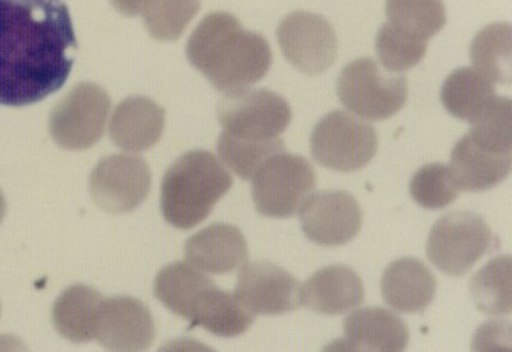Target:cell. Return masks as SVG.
<instances>
[{"instance_id":"6da1fadb","label":"cell","mask_w":512,"mask_h":352,"mask_svg":"<svg viewBox=\"0 0 512 352\" xmlns=\"http://www.w3.org/2000/svg\"><path fill=\"white\" fill-rule=\"evenodd\" d=\"M76 50L64 0H0V105L25 107L56 93Z\"/></svg>"},{"instance_id":"7a4b0ae2","label":"cell","mask_w":512,"mask_h":352,"mask_svg":"<svg viewBox=\"0 0 512 352\" xmlns=\"http://www.w3.org/2000/svg\"><path fill=\"white\" fill-rule=\"evenodd\" d=\"M187 57L214 88L232 93L248 89L267 75L272 49L262 35L245 29L230 13H212L187 44Z\"/></svg>"},{"instance_id":"3957f363","label":"cell","mask_w":512,"mask_h":352,"mask_svg":"<svg viewBox=\"0 0 512 352\" xmlns=\"http://www.w3.org/2000/svg\"><path fill=\"white\" fill-rule=\"evenodd\" d=\"M232 187V177L213 154L196 150L177 160L164 176L160 205L168 223L198 226Z\"/></svg>"},{"instance_id":"277c9868","label":"cell","mask_w":512,"mask_h":352,"mask_svg":"<svg viewBox=\"0 0 512 352\" xmlns=\"http://www.w3.org/2000/svg\"><path fill=\"white\" fill-rule=\"evenodd\" d=\"M337 95L347 111L361 120L384 121L404 108L408 80L373 58H360L342 70Z\"/></svg>"},{"instance_id":"5b68a950","label":"cell","mask_w":512,"mask_h":352,"mask_svg":"<svg viewBox=\"0 0 512 352\" xmlns=\"http://www.w3.org/2000/svg\"><path fill=\"white\" fill-rule=\"evenodd\" d=\"M251 181L256 210L264 217L280 219L300 213L317 184L312 164L285 150L269 158Z\"/></svg>"},{"instance_id":"8992f818","label":"cell","mask_w":512,"mask_h":352,"mask_svg":"<svg viewBox=\"0 0 512 352\" xmlns=\"http://www.w3.org/2000/svg\"><path fill=\"white\" fill-rule=\"evenodd\" d=\"M495 245L488 223L472 212L447 214L434 224L427 255L434 267L451 277L465 276Z\"/></svg>"},{"instance_id":"52a82bcc","label":"cell","mask_w":512,"mask_h":352,"mask_svg":"<svg viewBox=\"0 0 512 352\" xmlns=\"http://www.w3.org/2000/svg\"><path fill=\"white\" fill-rule=\"evenodd\" d=\"M310 148L320 166L337 172L359 171L377 153V131L352 113L335 111L314 127Z\"/></svg>"},{"instance_id":"ba28073f","label":"cell","mask_w":512,"mask_h":352,"mask_svg":"<svg viewBox=\"0 0 512 352\" xmlns=\"http://www.w3.org/2000/svg\"><path fill=\"white\" fill-rule=\"evenodd\" d=\"M292 120L290 104L267 89H242L227 93L219 105L223 132L248 141L278 139Z\"/></svg>"},{"instance_id":"9c48e42d","label":"cell","mask_w":512,"mask_h":352,"mask_svg":"<svg viewBox=\"0 0 512 352\" xmlns=\"http://www.w3.org/2000/svg\"><path fill=\"white\" fill-rule=\"evenodd\" d=\"M111 113V98L95 84L76 85L53 108L49 131L67 150H85L98 143Z\"/></svg>"},{"instance_id":"30bf717a","label":"cell","mask_w":512,"mask_h":352,"mask_svg":"<svg viewBox=\"0 0 512 352\" xmlns=\"http://www.w3.org/2000/svg\"><path fill=\"white\" fill-rule=\"evenodd\" d=\"M277 39L287 61L306 75H319L336 61V32L317 13H290L278 26Z\"/></svg>"},{"instance_id":"8fae6325","label":"cell","mask_w":512,"mask_h":352,"mask_svg":"<svg viewBox=\"0 0 512 352\" xmlns=\"http://www.w3.org/2000/svg\"><path fill=\"white\" fill-rule=\"evenodd\" d=\"M152 189V173L144 159L116 154L100 160L90 177V191L98 207L121 214L139 208Z\"/></svg>"},{"instance_id":"7c38bea8","label":"cell","mask_w":512,"mask_h":352,"mask_svg":"<svg viewBox=\"0 0 512 352\" xmlns=\"http://www.w3.org/2000/svg\"><path fill=\"white\" fill-rule=\"evenodd\" d=\"M300 287L299 281L278 265L253 262L240 268L233 295L253 315H281L299 309Z\"/></svg>"},{"instance_id":"4fadbf2b","label":"cell","mask_w":512,"mask_h":352,"mask_svg":"<svg viewBox=\"0 0 512 352\" xmlns=\"http://www.w3.org/2000/svg\"><path fill=\"white\" fill-rule=\"evenodd\" d=\"M301 228L320 246H342L355 239L363 224V210L349 192L320 191L301 209Z\"/></svg>"},{"instance_id":"5bb4252c","label":"cell","mask_w":512,"mask_h":352,"mask_svg":"<svg viewBox=\"0 0 512 352\" xmlns=\"http://www.w3.org/2000/svg\"><path fill=\"white\" fill-rule=\"evenodd\" d=\"M95 338L112 351L146 350L155 338L153 315L134 297L103 299Z\"/></svg>"},{"instance_id":"9a60e30c","label":"cell","mask_w":512,"mask_h":352,"mask_svg":"<svg viewBox=\"0 0 512 352\" xmlns=\"http://www.w3.org/2000/svg\"><path fill=\"white\" fill-rule=\"evenodd\" d=\"M185 256L187 263L201 272L227 274L237 271L248 260V242L239 228L213 224L186 242Z\"/></svg>"},{"instance_id":"2e32d148","label":"cell","mask_w":512,"mask_h":352,"mask_svg":"<svg viewBox=\"0 0 512 352\" xmlns=\"http://www.w3.org/2000/svg\"><path fill=\"white\" fill-rule=\"evenodd\" d=\"M363 301V281L358 273L345 265L320 269L300 287V304L318 314L349 313Z\"/></svg>"},{"instance_id":"e0dca14e","label":"cell","mask_w":512,"mask_h":352,"mask_svg":"<svg viewBox=\"0 0 512 352\" xmlns=\"http://www.w3.org/2000/svg\"><path fill=\"white\" fill-rule=\"evenodd\" d=\"M409 342L406 324L390 310L364 308L344 320V341L340 347L349 351L399 352Z\"/></svg>"},{"instance_id":"ac0fdd59","label":"cell","mask_w":512,"mask_h":352,"mask_svg":"<svg viewBox=\"0 0 512 352\" xmlns=\"http://www.w3.org/2000/svg\"><path fill=\"white\" fill-rule=\"evenodd\" d=\"M436 292V277L422 260L399 259L388 265L383 273V300L396 312L424 313L432 304Z\"/></svg>"},{"instance_id":"d6986e66","label":"cell","mask_w":512,"mask_h":352,"mask_svg":"<svg viewBox=\"0 0 512 352\" xmlns=\"http://www.w3.org/2000/svg\"><path fill=\"white\" fill-rule=\"evenodd\" d=\"M166 113L145 96H131L118 105L109 122V136L126 152H145L163 134Z\"/></svg>"},{"instance_id":"ffe728a7","label":"cell","mask_w":512,"mask_h":352,"mask_svg":"<svg viewBox=\"0 0 512 352\" xmlns=\"http://www.w3.org/2000/svg\"><path fill=\"white\" fill-rule=\"evenodd\" d=\"M511 166V153L489 152L468 134L452 150L450 171L460 191L480 192L500 185L510 175Z\"/></svg>"},{"instance_id":"44dd1931","label":"cell","mask_w":512,"mask_h":352,"mask_svg":"<svg viewBox=\"0 0 512 352\" xmlns=\"http://www.w3.org/2000/svg\"><path fill=\"white\" fill-rule=\"evenodd\" d=\"M187 320L192 326L204 328L212 335L231 338L248 331L254 315L241 305L235 295L213 283L196 297Z\"/></svg>"},{"instance_id":"7402d4cb","label":"cell","mask_w":512,"mask_h":352,"mask_svg":"<svg viewBox=\"0 0 512 352\" xmlns=\"http://www.w3.org/2000/svg\"><path fill=\"white\" fill-rule=\"evenodd\" d=\"M102 301V295L93 287L67 288L53 306V324L59 335L76 344L93 340Z\"/></svg>"},{"instance_id":"603a6c76","label":"cell","mask_w":512,"mask_h":352,"mask_svg":"<svg viewBox=\"0 0 512 352\" xmlns=\"http://www.w3.org/2000/svg\"><path fill=\"white\" fill-rule=\"evenodd\" d=\"M496 96L495 84L469 67L452 72L441 90V100L447 112L468 122Z\"/></svg>"},{"instance_id":"cb8c5ba5","label":"cell","mask_w":512,"mask_h":352,"mask_svg":"<svg viewBox=\"0 0 512 352\" xmlns=\"http://www.w3.org/2000/svg\"><path fill=\"white\" fill-rule=\"evenodd\" d=\"M213 281L189 263L168 265L159 272L154 282L157 299L172 313L189 319L196 297L213 285Z\"/></svg>"},{"instance_id":"d4e9b609","label":"cell","mask_w":512,"mask_h":352,"mask_svg":"<svg viewBox=\"0 0 512 352\" xmlns=\"http://www.w3.org/2000/svg\"><path fill=\"white\" fill-rule=\"evenodd\" d=\"M511 53V26L505 22L484 27L470 47L474 70L493 84L510 85Z\"/></svg>"},{"instance_id":"484cf974","label":"cell","mask_w":512,"mask_h":352,"mask_svg":"<svg viewBox=\"0 0 512 352\" xmlns=\"http://www.w3.org/2000/svg\"><path fill=\"white\" fill-rule=\"evenodd\" d=\"M470 295L479 312L491 317H505L512 309L511 256H498L474 274Z\"/></svg>"},{"instance_id":"4316f807","label":"cell","mask_w":512,"mask_h":352,"mask_svg":"<svg viewBox=\"0 0 512 352\" xmlns=\"http://www.w3.org/2000/svg\"><path fill=\"white\" fill-rule=\"evenodd\" d=\"M388 24L408 34L429 40L446 25L442 0H387Z\"/></svg>"},{"instance_id":"83f0119b","label":"cell","mask_w":512,"mask_h":352,"mask_svg":"<svg viewBox=\"0 0 512 352\" xmlns=\"http://www.w3.org/2000/svg\"><path fill=\"white\" fill-rule=\"evenodd\" d=\"M469 135L480 148L495 153H511V100L496 96L470 121Z\"/></svg>"},{"instance_id":"f1b7e54d","label":"cell","mask_w":512,"mask_h":352,"mask_svg":"<svg viewBox=\"0 0 512 352\" xmlns=\"http://www.w3.org/2000/svg\"><path fill=\"white\" fill-rule=\"evenodd\" d=\"M283 150L285 145L280 137L269 141H248L223 132L218 140V154L222 164L242 180H251L269 158Z\"/></svg>"},{"instance_id":"f546056e","label":"cell","mask_w":512,"mask_h":352,"mask_svg":"<svg viewBox=\"0 0 512 352\" xmlns=\"http://www.w3.org/2000/svg\"><path fill=\"white\" fill-rule=\"evenodd\" d=\"M200 0H149L141 15L154 39L175 41L198 15Z\"/></svg>"},{"instance_id":"4dcf8cb0","label":"cell","mask_w":512,"mask_h":352,"mask_svg":"<svg viewBox=\"0 0 512 352\" xmlns=\"http://www.w3.org/2000/svg\"><path fill=\"white\" fill-rule=\"evenodd\" d=\"M379 61L387 70H410L427 54L428 40L401 31L391 24H384L376 39Z\"/></svg>"},{"instance_id":"1f68e13d","label":"cell","mask_w":512,"mask_h":352,"mask_svg":"<svg viewBox=\"0 0 512 352\" xmlns=\"http://www.w3.org/2000/svg\"><path fill=\"white\" fill-rule=\"evenodd\" d=\"M459 192L450 167L442 163L427 164L420 168L410 184L411 198L425 209L446 208L454 203Z\"/></svg>"},{"instance_id":"d6a6232c","label":"cell","mask_w":512,"mask_h":352,"mask_svg":"<svg viewBox=\"0 0 512 352\" xmlns=\"http://www.w3.org/2000/svg\"><path fill=\"white\" fill-rule=\"evenodd\" d=\"M506 322H489L480 327L474 338L475 351H502L511 349V329Z\"/></svg>"},{"instance_id":"836d02e7","label":"cell","mask_w":512,"mask_h":352,"mask_svg":"<svg viewBox=\"0 0 512 352\" xmlns=\"http://www.w3.org/2000/svg\"><path fill=\"white\" fill-rule=\"evenodd\" d=\"M111 3L122 15L134 17L144 12L149 0H111Z\"/></svg>"}]
</instances>
